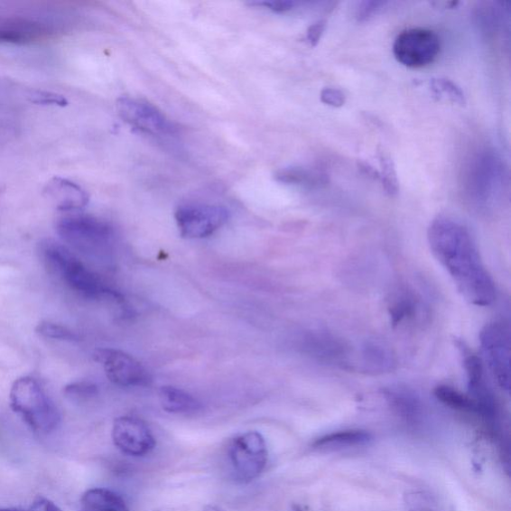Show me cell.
<instances>
[{"label": "cell", "mask_w": 511, "mask_h": 511, "mask_svg": "<svg viewBox=\"0 0 511 511\" xmlns=\"http://www.w3.org/2000/svg\"><path fill=\"white\" fill-rule=\"evenodd\" d=\"M378 161H380L381 172L380 179L386 192L391 196L399 193V180L395 172V164L392 158L386 154L384 151L378 153Z\"/></svg>", "instance_id": "cell-25"}, {"label": "cell", "mask_w": 511, "mask_h": 511, "mask_svg": "<svg viewBox=\"0 0 511 511\" xmlns=\"http://www.w3.org/2000/svg\"><path fill=\"white\" fill-rule=\"evenodd\" d=\"M0 511H27L18 507H0Z\"/></svg>", "instance_id": "cell-36"}, {"label": "cell", "mask_w": 511, "mask_h": 511, "mask_svg": "<svg viewBox=\"0 0 511 511\" xmlns=\"http://www.w3.org/2000/svg\"><path fill=\"white\" fill-rule=\"evenodd\" d=\"M159 402L163 409L170 413L191 414L202 409L195 397L174 386H163L159 391Z\"/></svg>", "instance_id": "cell-20"}, {"label": "cell", "mask_w": 511, "mask_h": 511, "mask_svg": "<svg viewBox=\"0 0 511 511\" xmlns=\"http://www.w3.org/2000/svg\"><path fill=\"white\" fill-rule=\"evenodd\" d=\"M387 5L384 2H363L357 8L356 17L358 22H367L374 17Z\"/></svg>", "instance_id": "cell-29"}, {"label": "cell", "mask_w": 511, "mask_h": 511, "mask_svg": "<svg viewBox=\"0 0 511 511\" xmlns=\"http://www.w3.org/2000/svg\"><path fill=\"white\" fill-rule=\"evenodd\" d=\"M116 448L131 457H144L155 449L156 440L144 421L135 416H120L112 428Z\"/></svg>", "instance_id": "cell-13"}, {"label": "cell", "mask_w": 511, "mask_h": 511, "mask_svg": "<svg viewBox=\"0 0 511 511\" xmlns=\"http://www.w3.org/2000/svg\"><path fill=\"white\" fill-rule=\"evenodd\" d=\"M229 454L236 477L243 482L259 478L268 461L267 444L258 432H247L235 438Z\"/></svg>", "instance_id": "cell-8"}, {"label": "cell", "mask_w": 511, "mask_h": 511, "mask_svg": "<svg viewBox=\"0 0 511 511\" xmlns=\"http://www.w3.org/2000/svg\"><path fill=\"white\" fill-rule=\"evenodd\" d=\"M120 117L132 127L151 135H173L177 130L153 104L131 98L117 100Z\"/></svg>", "instance_id": "cell-11"}, {"label": "cell", "mask_w": 511, "mask_h": 511, "mask_svg": "<svg viewBox=\"0 0 511 511\" xmlns=\"http://www.w3.org/2000/svg\"><path fill=\"white\" fill-rule=\"evenodd\" d=\"M9 402L13 411L20 414L35 432H52L60 423L58 406L32 376H23L14 381Z\"/></svg>", "instance_id": "cell-3"}, {"label": "cell", "mask_w": 511, "mask_h": 511, "mask_svg": "<svg viewBox=\"0 0 511 511\" xmlns=\"http://www.w3.org/2000/svg\"><path fill=\"white\" fill-rule=\"evenodd\" d=\"M428 240L434 258L472 305L488 307L497 300V287L482 262L475 240L457 219L440 216L432 222Z\"/></svg>", "instance_id": "cell-1"}, {"label": "cell", "mask_w": 511, "mask_h": 511, "mask_svg": "<svg viewBox=\"0 0 511 511\" xmlns=\"http://www.w3.org/2000/svg\"><path fill=\"white\" fill-rule=\"evenodd\" d=\"M41 257L52 275L62 280L74 292L91 300L113 298L120 295L84 266L75 256L59 242L45 240L41 244Z\"/></svg>", "instance_id": "cell-2"}, {"label": "cell", "mask_w": 511, "mask_h": 511, "mask_svg": "<svg viewBox=\"0 0 511 511\" xmlns=\"http://www.w3.org/2000/svg\"><path fill=\"white\" fill-rule=\"evenodd\" d=\"M44 193L56 209L74 212L83 209L89 202L87 191L68 179L55 177L46 185Z\"/></svg>", "instance_id": "cell-15"}, {"label": "cell", "mask_w": 511, "mask_h": 511, "mask_svg": "<svg viewBox=\"0 0 511 511\" xmlns=\"http://www.w3.org/2000/svg\"><path fill=\"white\" fill-rule=\"evenodd\" d=\"M32 101L39 104H51V106L64 107L68 101L60 94L51 92H36L33 94Z\"/></svg>", "instance_id": "cell-33"}, {"label": "cell", "mask_w": 511, "mask_h": 511, "mask_svg": "<svg viewBox=\"0 0 511 511\" xmlns=\"http://www.w3.org/2000/svg\"><path fill=\"white\" fill-rule=\"evenodd\" d=\"M416 311V301L411 294L397 297L391 307V317L393 324L403 323L404 321L413 317Z\"/></svg>", "instance_id": "cell-26"}, {"label": "cell", "mask_w": 511, "mask_h": 511, "mask_svg": "<svg viewBox=\"0 0 511 511\" xmlns=\"http://www.w3.org/2000/svg\"><path fill=\"white\" fill-rule=\"evenodd\" d=\"M306 348L310 354L328 363L344 365L348 362V347L332 335L316 333L308 337Z\"/></svg>", "instance_id": "cell-16"}, {"label": "cell", "mask_w": 511, "mask_h": 511, "mask_svg": "<svg viewBox=\"0 0 511 511\" xmlns=\"http://www.w3.org/2000/svg\"><path fill=\"white\" fill-rule=\"evenodd\" d=\"M392 409L405 421L418 423L423 414V405L418 395L404 387H393L386 392Z\"/></svg>", "instance_id": "cell-18"}, {"label": "cell", "mask_w": 511, "mask_h": 511, "mask_svg": "<svg viewBox=\"0 0 511 511\" xmlns=\"http://www.w3.org/2000/svg\"><path fill=\"white\" fill-rule=\"evenodd\" d=\"M94 358L106 371L108 380L119 386H146L151 376L146 368L134 357L115 348H99Z\"/></svg>", "instance_id": "cell-12"}, {"label": "cell", "mask_w": 511, "mask_h": 511, "mask_svg": "<svg viewBox=\"0 0 511 511\" xmlns=\"http://www.w3.org/2000/svg\"><path fill=\"white\" fill-rule=\"evenodd\" d=\"M50 27L41 22L23 17L0 20V43L28 44L49 35Z\"/></svg>", "instance_id": "cell-14"}, {"label": "cell", "mask_w": 511, "mask_h": 511, "mask_svg": "<svg viewBox=\"0 0 511 511\" xmlns=\"http://www.w3.org/2000/svg\"><path fill=\"white\" fill-rule=\"evenodd\" d=\"M434 395L441 403L451 409L477 413L476 405L468 394H462L452 386H439L434 390Z\"/></svg>", "instance_id": "cell-23"}, {"label": "cell", "mask_w": 511, "mask_h": 511, "mask_svg": "<svg viewBox=\"0 0 511 511\" xmlns=\"http://www.w3.org/2000/svg\"><path fill=\"white\" fill-rule=\"evenodd\" d=\"M204 511H221L219 508H217L212 506H208L204 508Z\"/></svg>", "instance_id": "cell-37"}, {"label": "cell", "mask_w": 511, "mask_h": 511, "mask_svg": "<svg viewBox=\"0 0 511 511\" xmlns=\"http://www.w3.org/2000/svg\"><path fill=\"white\" fill-rule=\"evenodd\" d=\"M36 334L47 339L66 340V342H75L79 338L68 327L51 323V321H41L35 328Z\"/></svg>", "instance_id": "cell-27"}, {"label": "cell", "mask_w": 511, "mask_h": 511, "mask_svg": "<svg viewBox=\"0 0 511 511\" xmlns=\"http://www.w3.org/2000/svg\"><path fill=\"white\" fill-rule=\"evenodd\" d=\"M430 88L434 97L439 99L447 100L460 107L466 106L465 93L456 83L447 79H433L430 81Z\"/></svg>", "instance_id": "cell-24"}, {"label": "cell", "mask_w": 511, "mask_h": 511, "mask_svg": "<svg viewBox=\"0 0 511 511\" xmlns=\"http://www.w3.org/2000/svg\"><path fill=\"white\" fill-rule=\"evenodd\" d=\"M81 511H130L126 501L107 488H92L80 499Z\"/></svg>", "instance_id": "cell-19"}, {"label": "cell", "mask_w": 511, "mask_h": 511, "mask_svg": "<svg viewBox=\"0 0 511 511\" xmlns=\"http://www.w3.org/2000/svg\"><path fill=\"white\" fill-rule=\"evenodd\" d=\"M460 348L468 377V395L476 405L477 414L487 422L496 423L498 418V404L488 381L484 364L468 348Z\"/></svg>", "instance_id": "cell-10"}, {"label": "cell", "mask_w": 511, "mask_h": 511, "mask_svg": "<svg viewBox=\"0 0 511 511\" xmlns=\"http://www.w3.org/2000/svg\"><path fill=\"white\" fill-rule=\"evenodd\" d=\"M250 5L266 7L277 14L287 13L297 5L295 2L290 0H264V2H252Z\"/></svg>", "instance_id": "cell-31"}, {"label": "cell", "mask_w": 511, "mask_h": 511, "mask_svg": "<svg viewBox=\"0 0 511 511\" xmlns=\"http://www.w3.org/2000/svg\"><path fill=\"white\" fill-rule=\"evenodd\" d=\"M372 441V433L367 431L346 430L323 435L315 441L313 448L318 451H335L365 447Z\"/></svg>", "instance_id": "cell-17"}, {"label": "cell", "mask_w": 511, "mask_h": 511, "mask_svg": "<svg viewBox=\"0 0 511 511\" xmlns=\"http://www.w3.org/2000/svg\"><path fill=\"white\" fill-rule=\"evenodd\" d=\"M27 511H62L59 506H56L52 500L44 497H37L34 498L33 505Z\"/></svg>", "instance_id": "cell-35"}, {"label": "cell", "mask_w": 511, "mask_h": 511, "mask_svg": "<svg viewBox=\"0 0 511 511\" xmlns=\"http://www.w3.org/2000/svg\"><path fill=\"white\" fill-rule=\"evenodd\" d=\"M505 184V165L495 151H481L471 160L466 192L472 205L481 209L494 205L503 192Z\"/></svg>", "instance_id": "cell-4"}, {"label": "cell", "mask_w": 511, "mask_h": 511, "mask_svg": "<svg viewBox=\"0 0 511 511\" xmlns=\"http://www.w3.org/2000/svg\"><path fill=\"white\" fill-rule=\"evenodd\" d=\"M276 179L281 183L318 187L328 183V176L316 169L289 167L279 170Z\"/></svg>", "instance_id": "cell-22"}, {"label": "cell", "mask_w": 511, "mask_h": 511, "mask_svg": "<svg viewBox=\"0 0 511 511\" xmlns=\"http://www.w3.org/2000/svg\"><path fill=\"white\" fill-rule=\"evenodd\" d=\"M327 23L319 21L311 24L307 31V41L311 46H317L326 31Z\"/></svg>", "instance_id": "cell-34"}, {"label": "cell", "mask_w": 511, "mask_h": 511, "mask_svg": "<svg viewBox=\"0 0 511 511\" xmlns=\"http://www.w3.org/2000/svg\"><path fill=\"white\" fill-rule=\"evenodd\" d=\"M441 39L427 28H410L396 36L393 51L397 62L410 69L430 65L441 52Z\"/></svg>", "instance_id": "cell-6"}, {"label": "cell", "mask_w": 511, "mask_h": 511, "mask_svg": "<svg viewBox=\"0 0 511 511\" xmlns=\"http://www.w3.org/2000/svg\"><path fill=\"white\" fill-rule=\"evenodd\" d=\"M65 397L73 402L89 399L98 394V387L88 382H79L68 385L64 387Z\"/></svg>", "instance_id": "cell-28"}, {"label": "cell", "mask_w": 511, "mask_h": 511, "mask_svg": "<svg viewBox=\"0 0 511 511\" xmlns=\"http://www.w3.org/2000/svg\"><path fill=\"white\" fill-rule=\"evenodd\" d=\"M321 101L329 107H342L346 103L345 94L337 88H324L321 92Z\"/></svg>", "instance_id": "cell-30"}, {"label": "cell", "mask_w": 511, "mask_h": 511, "mask_svg": "<svg viewBox=\"0 0 511 511\" xmlns=\"http://www.w3.org/2000/svg\"><path fill=\"white\" fill-rule=\"evenodd\" d=\"M409 511H438L433 507L432 499L424 494H413L409 497Z\"/></svg>", "instance_id": "cell-32"}, {"label": "cell", "mask_w": 511, "mask_h": 511, "mask_svg": "<svg viewBox=\"0 0 511 511\" xmlns=\"http://www.w3.org/2000/svg\"><path fill=\"white\" fill-rule=\"evenodd\" d=\"M480 346L488 370L501 390H510V335L504 323L494 321L482 329Z\"/></svg>", "instance_id": "cell-5"}, {"label": "cell", "mask_w": 511, "mask_h": 511, "mask_svg": "<svg viewBox=\"0 0 511 511\" xmlns=\"http://www.w3.org/2000/svg\"><path fill=\"white\" fill-rule=\"evenodd\" d=\"M60 238L74 248L90 251L102 247L111 239V227L98 218L88 215H68L56 223Z\"/></svg>", "instance_id": "cell-7"}, {"label": "cell", "mask_w": 511, "mask_h": 511, "mask_svg": "<svg viewBox=\"0 0 511 511\" xmlns=\"http://www.w3.org/2000/svg\"><path fill=\"white\" fill-rule=\"evenodd\" d=\"M229 211L219 205L191 204L178 208L175 219L180 234L186 239H204L229 220Z\"/></svg>", "instance_id": "cell-9"}, {"label": "cell", "mask_w": 511, "mask_h": 511, "mask_svg": "<svg viewBox=\"0 0 511 511\" xmlns=\"http://www.w3.org/2000/svg\"><path fill=\"white\" fill-rule=\"evenodd\" d=\"M361 363L367 372L383 374L393 370L395 358L390 349L381 344L367 343L361 351Z\"/></svg>", "instance_id": "cell-21"}]
</instances>
